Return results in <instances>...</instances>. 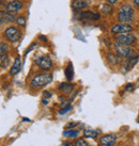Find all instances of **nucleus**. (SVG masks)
Segmentation results:
<instances>
[{
	"mask_svg": "<svg viewBox=\"0 0 139 146\" xmlns=\"http://www.w3.org/2000/svg\"><path fill=\"white\" fill-rule=\"evenodd\" d=\"M51 80H53L51 75H49V74H39L32 79L30 85L33 89H37V88H42V86L49 84L51 82Z\"/></svg>",
	"mask_w": 139,
	"mask_h": 146,
	"instance_id": "1",
	"label": "nucleus"
},
{
	"mask_svg": "<svg viewBox=\"0 0 139 146\" xmlns=\"http://www.w3.org/2000/svg\"><path fill=\"white\" fill-rule=\"evenodd\" d=\"M116 44L122 45V46H131L134 44L136 41V36L133 33H124V34H120L115 38Z\"/></svg>",
	"mask_w": 139,
	"mask_h": 146,
	"instance_id": "2",
	"label": "nucleus"
},
{
	"mask_svg": "<svg viewBox=\"0 0 139 146\" xmlns=\"http://www.w3.org/2000/svg\"><path fill=\"white\" fill-rule=\"evenodd\" d=\"M21 31L16 28V27H9L5 29L4 31V37L8 40L9 42H16L17 40L21 38Z\"/></svg>",
	"mask_w": 139,
	"mask_h": 146,
	"instance_id": "3",
	"label": "nucleus"
},
{
	"mask_svg": "<svg viewBox=\"0 0 139 146\" xmlns=\"http://www.w3.org/2000/svg\"><path fill=\"white\" fill-rule=\"evenodd\" d=\"M133 31V27L130 24H122V23H119V24L115 25L112 28H111V32L114 34H124V33H131Z\"/></svg>",
	"mask_w": 139,
	"mask_h": 146,
	"instance_id": "4",
	"label": "nucleus"
},
{
	"mask_svg": "<svg viewBox=\"0 0 139 146\" xmlns=\"http://www.w3.org/2000/svg\"><path fill=\"white\" fill-rule=\"evenodd\" d=\"M116 51L117 54L123 58H132L135 52V50L130 46H122V45L116 44Z\"/></svg>",
	"mask_w": 139,
	"mask_h": 146,
	"instance_id": "5",
	"label": "nucleus"
},
{
	"mask_svg": "<svg viewBox=\"0 0 139 146\" xmlns=\"http://www.w3.org/2000/svg\"><path fill=\"white\" fill-rule=\"evenodd\" d=\"M35 63L40 68L44 69V70H49L53 67V61L48 56H41L35 60Z\"/></svg>",
	"mask_w": 139,
	"mask_h": 146,
	"instance_id": "6",
	"label": "nucleus"
},
{
	"mask_svg": "<svg viewBox=\"0 0 139 146\" xmlns=\"http://www.w3.org/2000/svg\"><path fill=\"white\" fill-rule=\"evenodd\" d=\"M23 8H24V4H23V2L21 1H19V0H13V1H11V2H9L8 4H7V7H5V11L8 13H10V14H16V13H18L21 10H23Z\"/></svg>",
	"mask_w": 139,
	"mask_h": 146,
	"instance_id": "7",
	"label": "nucleus"
},
{
	"mask_svg": "<svg viewBox=\"0 0 139 146\" xmlns=\"http://www.w3.org/2000/svg\"><path fill=\"white\" fill-rule=\"evenodd\" d=\"M116 142H117V137L115 134H106L100 139L101 146H115Z\"/></svg>",
	"mask_w": 139,
	"mask_h": 146,
	"instance_id": "8",
	"label": "nucleus"
},
{
	"mask_svg": "<svg viewBox=\"0 0 139 146\" xmlns=\"http://www.w3.org/2000/svg\"><path fill=\"white\" fill-rule=\"evenodd\" d=\"M80 17L82 19H89V21H98L101 18V15L98 13H94L91 11H85L80 13Z\"/></svg>",
	"mask_w": 139,
	"mask_h": 146,
	"instance_id": "9",
	"label": "nucleus"
},
{
	"mask_svg": "<svg viewBox=\"0 0 139 146\" xmlns=\"http://www.w3.org/2000/svg\"><path fill=\"white\" fill-rule=\"evenodd\" d=\"M21 59L19 57H17L14 60V63H13L12 67L10 69V75L15 76V75H17V74L21 72Z\"/></svg>",
	"mask_w": 139,
	"mask_h": 146,
	"instance_id": "10",
	"label": "nucleus"
},
{
	"mask_svg": "<svg viewBox=\"0 0 139 146\" xmlns=\"http://www.w3.org/2000/svg\"><path fill=\"white\" fill-rule=\"evenodd\" d=\"M134 19V14L131 13H118V21L122 24H128Z\"/></svg>",
	"mask_w": 139,
	"mask_h": 146,
	"instance_id": "11",
	"label": "nucleus"
},
{
	"mask_svg": "<svg viewBox=\"0 0 139 146\" xmlns=\"http://www.w3.org/2000/svg\"><path fill=\"white\" fill-rule=\"evenodd\" d=\"M0 21H1V23L9 24V23H13V21H16V19H15V17H14L13 14H10L7 11L5 12L4 11H0Z\"/></svg>",
	"mask_w": 139,
	"mask_h": 146,
	"instance_id": "12",
	"label": "nucleus"
},
{
	"mask_svg": "<svg viewBox=\"0 0 139 146\" xmlns=\"http://www.w3.org/2000/svg\"><path fill=\"white\" fill-rule=\"evenodd\" d=\"M139 60V56H137V57H134V58H128V60L127 61H125L124 63H123V72H126V70H130V69L134 66V65L137 63V61Z\"/></svg>",
	"mask_w": 139,
	"mask_h": 146,
	"instance_id": "13",
	"label": "nucleus"
},
{
	"mask_svg": "<svg viewBox=\"0 0 139 146\" xmlns=\"http://www.w3.org/2000/svg\"><path fill=\"white\" fill-rule=\"evenodd\" d=\"M89 5V2H87L86 0H74L72 2V8L75 10H82Z\"/></svg>",
	"mask_w": 139,
	"mask_h": 146,
	"instance_id": "14",
	"label": "nucleus"
},
{
	"mask_svg": "<svg viewBox=\"0 0 139 146\" xmlns=\"http://www.w3.org/2000/svg\"><path fill=\"white\" fill-rule=\"evenodd\" d=\"M59 90L64 94H70L73 91V84H71L69 82H63L59 85Z\"/></svg>",
	"mask_w": 139,
	"mask_h": 146,
	"instance_id": "15",
	"label": "nucleus"
},
{
	"mask_svg": "<svg viewBox=\"0 0 139 146\" xmlns=\"http://www.w3.org/2000/svg\"><path fill=\"white\" fill-rule=\"evenodd\" d=\"M64 74H65V78L69 80V81H72L74 77V69H73V64L70 62L69 65L66 66L65 70H64Z\"/></svg>",
	"mask_w": 139,
	"mask_h": 146,
	"instance_id": "16",
	"label": "nucleus"
},
{
	"mask_svg": "<svg viewBox=\"0 0 139 146\" xmlns=\"http://www.w3.org/2000/svg\"><path fill=\"white\" fill-rule=\"evenodd\" d=\"M100 131L94 129H85L84 130V137L85 138H90V139H95L98 138Z\"/></svg>",
	"mask_w": 139,
	"mask_h": 146,
	"instance_id": "17",
	"label": "nucleus"
},
{
	"mask_svg": "<svg viewBox=\"0 0 139 146\" xmlns=\"http://www.w3.org/2000/svg\"><path fill=\"white\" fill-rule=\"evenodd\" d=\"M107 61L109 62L110 64H112V65H117V64H119V63L121 62V58H120V56H118V54L109 53V54L107 56Z\"/></svg>",
	"mask_w": 139,
	"mask_h": 146,
	"instance_id": "18",
	"label": "nucleus"
},
{
	"mask_svg": "<svg viewBox=\"0 0 139 146\" xmlns=\"http://www.w3.org/2000/svg\"><path fill=\"white\" fill-rule=\"evenodd\" d=\"M78 134H79V132H78L77 130H74V129H69V130L63 131V135H64L65 138H71V139L77 138Z\"/></svg>",
	"mask_w": 139,
	"mask_h": 146,
	"instance_id": "19",
	"label": "nucleus"
},
{
	"mask_svg": "<svg viewBox=\"0 0 139 146\" xmlns=\"http://www.w3.org/2000/svg\"><path fill=\"white\" fill-rule=\"evenodd\" d=\"M119 12L134 14V10H133V7H132L131 4H123L122 7H120V9H119Z\"/></svg>",
	"mask_w": 139,
	"mask_h": 146,
	"instance_id": "20",
	"label": "nucleus"
},
{
	"mask_svg": "<svg viewBox=\"0 0 139 146\" xmlns=\"http://www.w3.org/2000/svg\"><path fill=\"white\" fill-rule=\"evenodd\" d=\"M9 63H10V58L7 54L0 56V67L1 68H5L9 65Z\"/></svg>",
	"mask_w": 139,
	"mask_h": 146,
	"instance_id": "21",
	"label": "nucleus"
},
{
	"mask_svg": "<svg viewBox=\"0 0 139 146\" xmlns=\"http://www.w3.org/2000/svg\"><path fill=\"white\" fill-rule=\"evenodd\" d=\"M101 12L103 13V14H110V13H112V7H111V4L109 3H105L102 5V8H101Z\"/></svg>",
	"mask_w": 139,
	"mask_h": 146,
	"instance_id": "22",
	"label": "nucleus"
},
{
	"mask_svg": "<svg viewBox=\"0 0 139 146\" xmlns=\"http://www.w3.org/2000/svg\"><path fill=\"white\" fill-rule=\"evenodd\" d=\"M8 52H9V46L5 43H1L0 42V56L8 54Z\"/></svg>",
	"mask_w": 139,
	"mask_h": 146,
	"instance_id": "23",
	"label": "nucleus"
},
{
	"mask_svg": "<svg viewBox=\"0 0 139 146\" xmlns=\"http://www.w3.org/2000/svg\"><path fill=\"white\" fill-rule=\"evenodd\" d=\"M74 146H89V145H88V143H87L86 140H84V139H78L77 141L75 142Z\"/></svg>",
	"mask_w": 139,
	"mask_h": 146,
	"instance_id": "24",
	"label": "nucleus"
},
{
	"mask_svg": "<svg viewBox=\"0 0 139 146\" xmlns=\"http://www.w3.org/2000/svg\"><path fill=\"white\" fill-rule=\"evenodd\" d=\"M16 24L18 26H21V27H24L25 25H26V18L24 16H19L16 18Z\"/></svg>",
	"mask_w": 139,
	"mask_h": 146,
	"instance_id": "25",
	"label": "nucleus"
},
{
	"mask_svg": "<svg viewBox=\"0 0 139 146\" xmlns=\"http://www.w3.org/2000/svg\"><path fill=\"white\" fill-rule=\"evenodd\" d=\"M71 109H72V106H71V105H67L66 107H64V108H62V109L60 110V111H59V114H60V115H63V114L67 113V112H69V111H70Z\"/></svg>",
	"mask_w": 139,
	"mask_h": 146,
	"instance_id": "26",
	"label": "nucleus"
},
{
	"mask_svg": "<svg viewBox=\"0 0 139 146\" xmlns=\"http://www.w3.org/2000/svg\"><path fill=\"white\" fill-rule=\"evenodd\" d=\"M134 90V84L133 83H127L125 86V91H133Z\"/></svg>",
	"mask_w": 139,
	"mask_h": 146,
	"instance_id": "27",
	"label": "nucleus"
},
{
	"mask_svg": "<svg viewBox=\"0 0 139 146\" xmlns=\"http://www.w3.org/2000/svg\"><path fill=\"white\" fill-rule=\"evenodd\" d=\"M78 123H69L67 125L65 126L66 129H70V128H73V127H75V126H77Z\"/></svg>",
	"mask_w": 139,
	"mask_h": 146,
	"instance_id": "28",
	"label": "nucleus"
},
{
	"mask_svg": "<svg viewBox=\"0 0 139 146\" xmlns=\"http://www.w3.org/2000/svg\"><path fill=\"white\" fill-rule=\"evenodd\" d=\"M43 95H44V98H50L51 97V93L49 91H44L43 92Z\"/></svg>",
	"mask_w": 139,
	"mask_h": 146,
	"instance_id": "29",
	"label": "nucleus"
},
{
	"mask_svg": "<svg viewBox=\"0 0 139 146\" xmlns=\"http://www.w3.org/2000/svg\"><path fill=\"white\" fill-rule=\"evenodd\" d=\"M34 47H35V43H33V44L31 45V46H30V47H29V48L27 49V50H26V53H25V54H27V53H28L29 51H31V50H32V49L34 48Z\"/></svg>",
	"mask_w": 139,
	"mask_h": 146,
	"instance_id": "30",
	"label": "nucleus"
},
{
	"mask_svg": "<svg viewBox=\"0 0 139 146\" xmlns=\"http://www.w3.org/2000/svg\"><path fill=\"white\" fill-rule=\"evenodd\" d=\"M61 146H74V144H73V143L69 142V141H65V142L62 143Z\"/></svg>",
	"mask_w": 139,
	"mask_h": 146,
	"instance_id": "31",
	"label": "nucleus"
},
{
	"mask_svg": "<svg viewBox=\"0 0 139 146\" xmlns=\"http://www.w3.org/2000/svg\"><path fill=\"white\" fill-rule=\"evenodd\" d=\"M39 38H40L41 41H43V42H47V37L43 36V35H40V36H39Z\"/></svg>",
	"mask_w": 139,
	"mask_h": 146,
	"instance_id": "32",
	"label": "nucleus"
},
{
	"mask_svg": "<svg viewBox=\"0 0 139 146\" xmlns=\"http://www.w3.org/2000/svg\"><path fill=\"white\" fill-rule=\"evenodd\" d=\"M107 1H108V3L111 4V5H112V4L117 3V1H118V0H107Z\"/></svg>",
	"mask_w": 139,
	"mask_h": 146,
	"instance_id": "33",
	"label": "nucleus"
},
{
	"mask_svg": "<svg viewBox=\"0 0 139 146\" xmlns=\"http://www.w3.org/2000/svg\"><path fill=\"white\" fill-rule=\"evenodd\" d=\"M42 102H43L44 105H47V102H48V100H47V99H45V98H43V100H42Z\"/></svg>",
	"mask_w": 139,
	"mask_h": 146,
	"instance_id": "34",
	"label": "nucleus"
},
{
	"mask_svg": "<svg viewBox=\"0 0 139 146\" xmlns=\"http://www.w3.org/2000/svg\"><path fill=\"white\" fill-rule=\"evenodd\" d=\"M134 4L137 5V7H139V0H134Z\"/></svg>",
	"mask_w": 139,
	"mask_h": 146,
	"instance_id": "35",
	"label": "nucleus"
},
{
	"mask_svg": "<svg viewBox=\"0 0 139 146\" xmlns=\"http://www.w3.org/2000/svg\"><path fill=\"white\" fill-rule=\"evenodd\" d=\"M23 121H24V122H30V119H29V118H26V117L23 118Z\"/></svg>",
	"mask_w": 139,
	"mask_h": 146,
	"instance_id": "36",
	"label": "nucleus"
},
{
	"mask_svg": "<svg viewBox=\"0 0 139 146\" xmlns=\"http://www.w3.org/2000/svg\"><path fill=\"white\" fill-rule=\"evenodd\" d=\"M1 24H2V23H1V21H0V26H1Z\"/></svg>",
	"mask_w": 139,
	"mask_h": 146,
	"instance_id": "37",
	"label": "nucleus"
}]
</instances>
